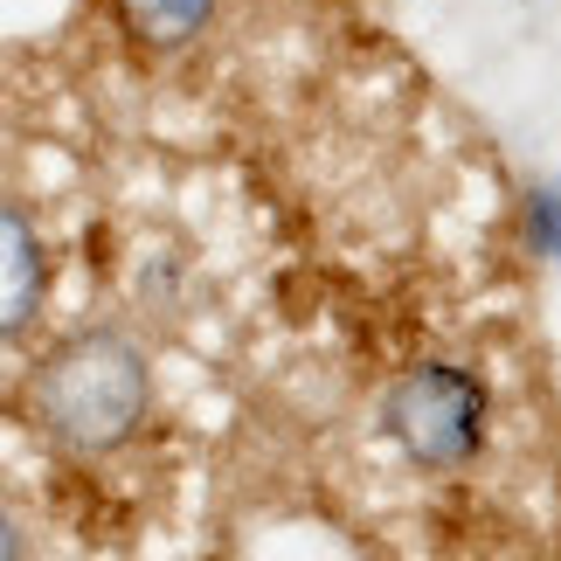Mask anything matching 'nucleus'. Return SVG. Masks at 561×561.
Returning a JSON list of instances; mask_svg holds the SVG:
<instances>
[{"instance_id": "nucleus-2", "label": "nucleus", "mask_w": 561, "mask_h": 561, "mask_svg": "<svg viewBox=\"0 0 561 561\" xmlns=\"http://www.w3.org/2000/svg\"><path fill=\"white\" fill-rule=\"evenodd\" d=\"M485 416H492L485 381L465 375V368H450V360H423V368H409L381 396L388 444H396L409 465H423V471L465 465L471 450L485 444Z\"/></svg>"}, {"instance_id": "nucleus-4", "label": "nucleus", "mask_w": 561, "mask_h": 561, "mask_svg": "<svg viewBox=\"0 0 561 561\" xmlns=\"http://www.w3.org/2000/svg\"><path fill=\"white\" fill-rule=\"evenodd\" d=\"M215 8H222V0H112L118 28L133 42H146V49H187L215 21Z\"/></svg>"}, {"instance_id": "nucleus-5", "label": "nucleus", "mask_w": 561, "mask_h": 561, "mask_svg": "<svg viewBox=\"0 0 561 561\" xmlns=\"http://www.w3.org/2000/svg\"><path fill=\"white\" fill-rule=\"evenodd\" d=\"M14 554H28V527H21V513L0 500V561H14Z\"/></svg>"}, {"instance_id": "nucleus-3", "label": "nucleus", "mask_w": 561, "mask_h": 561, "mask_svg": "<svg viewBox=\"0 0 561 561\" xmlns=\"http://www.w3.org/2000/svg\"><path fill=\"white\" fill-rule=\"evenodd\" d=\"M49 291V256H42V229L28 222V208L0 202V340H14L42 312Z\"/></svg>"}, {"instance_id": "nucleus-1", "label": "nucleus", "mask_w": 561, "mask_h": 561, "mask_svg": "<svg viewBox=\"0 0 561 561\" xmlns=\"http://www.w3.org/2000/svg\"><path fill=\"white\" fill-rule=\"evenodd\" d=\"M28 416L56 450L70 458H104L118 450L153 409V368L125 333L112 327H83L62 347L42 354V368L28 375Z\"/></svg>"}]
</instances>
